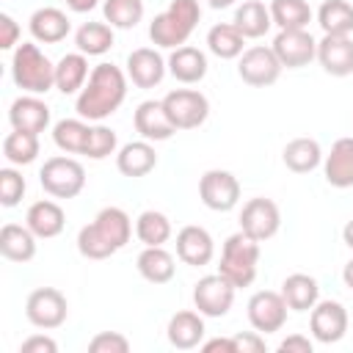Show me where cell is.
<instances>
[{"instance_id":"39","label":"cell","mask_w":353,"mask_h":353,"mask_svg":"<svg viewBox=\"0 0 353 353\" xmlns=\"http://www.w3.org/2000/svg\"><path fill=\"white\" fill-rule=\"evenodd\" d=\"M135 234L143 245H163L171 237V221L157 210H143L135 221Z\"/></svg>"},{"instance_id":"12","label":"cell","mask_w":353,"mask_h":353,"mask_svg":"<svg viewBox=\"0 0 353 353\" xmlns=\"http://www.w3.org/2000/svg\"><path fill=\"white\" fill-rule=\"evenodd\" d=\"M287 301L281 292L273 290H259L248 298V323L259 334H273L281 331L287 323Z\"/></svg>"},{"instance_id":"27","label":"cell","mask_w":353,"mask_h":353,"mask_svg":"<svg viewBox=\"0 0 353 353\" xmlns=\"http://www.w3.org/2000/svg\"><path fill=\"white\" fill-rule=\"evenodd\" d=\"M138 273L152 284H168L176 273V265L163 245H146L138 254Z\"/></svg>"},{"instance_id":"42","label":"cell","mask_w":353,"mask_h":353,"mask_svg":"<svg viewBox=\"0 0 353 353\" xmlns=\"http://www.w3.org/2000/svg\"><path fill=\"white\" fill-rule=\"evenodd\" d=\"M116 132L110 130V127H105V124H97V127H91V135H88V146H85V157H91V160H105V157H110L113 152H116Z\"/></svg>"},{"instance_id":"29","label":"cell","mask_w":353,"mask_h":353,"mask_svg":"<svg viewBox=\"0 0 353 353\" xmlns=\"http://www.w3.org/2000/svg\"><path fill=\"white\" fill-rule=\"evenodd\" d=\"M88 80V61L83 52H66L55 63V88L61 94H77L83 91Z\"/></svg>"},{"instance_id":"4","label":"cell","mask_w":353,"mask_h":353,"mask_svg":"<svg viewBox=\"0 0 353 353\" xmlns=\"http://www.w3.org/2000/svg\"><path fill=\"white\" fill-rule=\"evenodd\" d=\"M256 262H259V240L248 237L243 229L229 234L221 251V265L218 273L232 281L237 290L240 287H251L256 279Z\"/></svg>"},{"instance_id":"40","label":"cell","mask_w":353,"mask_h":353,"mask_svg":"<svg viewBox=\"0 0 353 353\" xmlns=\"http://www.w3.org/2000/svg\"><path fill=\"white\" fill-rule=\"evenodd\" d=\"M102 14L105 22H110V28L130 30L143 19V0H105Z\"/></svg>"},{"instance_id":"15","label":"cell","mask_w":353,"mask_h":353,"mask_svg":"<svg viewBox=\"0 0 353 353\" xmlns=\"http://www.w3.org/2000/svg\"><path fill=\"white\" fill-rule=\"evenodd\" d=\"M165 69H168V61H163V55L152 47H138L127 55V77L138 88L160 85V80L165 77Z\"/></svg>"},{"instance_id":"14","label":"cell","mask_w":353,"mask_h":353,"mask_svg":"<svg viewBox=\"0 0 353 353\" xmlns=\"http://www.w3.org/2000/svg\"><path fill=\"white\" fill-rule=\"evenodd\" d=\"M312 336L323 345H334L347 331V309L339 301H317L309 314Z\"/></svg>"},{"instance_id":"13","label":"cell","mask_w":353,"mask_h":353,"mask_svg":"<svg viewBox=\"0 0 353 353\" xmlns=\"http://www.w3.org/2000/svg\"><path fill=\"white\" fill-rule=\"evenodd\" d=\"M273 52L281 61V66L287 69H301L306 63H312V58H317V41L312 39V33L306 28L301 30H279V36L273 39Z\"/></svg>"},{"instance_id":"17","label":"cell","mask_w":353,"mask_h":353,"mask_svg":"<svg viewBox=\"0 0 353 353\" xmlns=\"http://www.w3.org/2000/svg\"><path fill=\"white\" fill-rule=\"evenodd\" d=\"M317 61L331 77L353 74V39L350 36H323L317 41Z\"/></svg>"},{"instance_id":"22","label":"cell","mask_w":353,"mask_h":353,"mask_svg":"<svg viewBox=\"0 0 353 353\" xmlns=\"http://www.w3.org/2000/svg\"><path fill=\"white\" fill-rule=\"evenodd\" d=\"M69 17L61 11V8H52V6H44L39 11H33L30 17V36L41 44H58L69 36Z\"/></svg>"},{"instance_id":"36","label":"cell","mask_w":353,"mask_h":353,"mask_svg":"<svg viewBox=\"0 0 353 353\" xmlns=\"http://www.w3.org/2000/svg\"><path fill=\"white\" fill-rule=\"evenodd\" d=\"M88 135H91V127L83 119H61L52 127L55 146L61 152H69V154H83L88 146Z\"/></svg>"},{"instance_id":"34","label":"cell","mask_w":353,"mask_h":353,"mask_svg":"<svg viewBox=\"0 0 353 353\" xmlns=\"http://www.w3.org/2000/svg\"><path fill=\"white\" fill-rule=\"evenodd\" d=\"M243 44H245V36L234 28V22H221V25H212L210 33H207V47L212 55L229 61V58H240L243 55Z\"/></svg>"},{"instance_id":"41","label":"cell","mask_w":353,"mask_h":353,"mask_svg":"<svg viewBox=\"0 0 353 353\" xmlns=\"http://www.w3.org/2000/svg\"><path fill=\"white\" fill-rule=\"evenodd\" d=\"M77 251L85 259H108L110 254H116V248L99 234V229L94 226V221L77 232Z\"/></svg>"},{"instance_id":"51","label":"cell","mask_w":353,"mask_h":353,"mask_svg":"<svg viewBox=\"0 0 353 353\" xmlns=\"http://www.w3.org/2000/svg\"><path fill=\"white\" fill-rule=\"evenodd\" d=\"M342 240H345L347 248H353V221L345 223V229H342Z\"/></svg>"},{"instance_id":"28","label":"cell","mask_w":353,"mask_h":353,"mask_svg":"<svg viewBox=\"0 0 353 353\" xmlns=\"http://www.w3.org/2000/svg\"><path fill=\"white\" fill-rule=\"evenodd\" d=\"M281 295L292 312H309L320 301V287H317V279H312L306 273H292L284 279Z\"/></svg>"},{"instance_id":"6","label":"cell","mask_w":353,"mask_h":353,"mask_svg":"<svg viewBox=\"0 0 353 353\" xmlns=\"http://www.w3.org/2000/svg\"><path fill=\"white\" fill-rule=\"evenodd\" d=\"M160 102H163V108H165V113L176 130H196L210 116L207 97L201 91H193V88H174Z\"/></svg>"},{"instance_id":"53","label":"cell","mask_w":353,"mask_h":353,"mask_svg":"<svg viewBox=\"0 0 353 353\" xmlns=\"http://www.w3.org/2000/svg\"><path fill=\"white\" fill-rule=\"evenodd\" d=\"M207 3H210L212 8H229V6L234 3V0H207Z\"/></svg>"},{"instance_id":"8","label":"cell","mask_w":353,"mask_h":353,"mask_svg":"<svg viewBox=\"0 0 353 353\" xmlns=\"http://www.w3.org/2000/svg\"><path fill=\"white\" fill-rule=\"evenodd\" d=\"M66 314H69V303H66L63 292L55 287H39L25 301V317L36 328H44V331L63 325Z\"/></svg>"},{"instance_id":"32","label":"cell","mask_w":353,"mask_h":353,"mask_svg":"<svg viewBox=\"0 0 353 353\" xmlns=\"http://www.w3.org/2000/svg\"><path fill=\"white\" fill-rule=\"evenodd\" d=\"M281 157H284V165H287L290 171H295V174H309V171H314V168L320 165L323 149H320V143H317L314 138H292V141L284 146Z\"/></svg>"},{"instance_id":"49","label":"cell","mask_w":353,"mask_h":353,"mask_svg":"<svg viewBox=\"0 0 353 353\" xmlns=\"http://www.w3.org/2000/svg\"><path fill=\"white\" fill-rule=\"evenodd\" d=\"M201 350L204 353H215V350H223V353H237V347H234V339L229 336V339H210V342H204L201 345Z\"/></svg>"},{"instance_id":"24","label":"cell","mask_w":353,"mask_h":353,"mask_svg":"<svg viewBox=\"0 0 353 353\" xmlns=\"http://www.w3.org/2000/svg\"><path fill=\"white\" fill-rule=\"evenodd\" d=\"M201 317H204L201 312H190V309L176 312L168 320V328H165L168 342L176 350H190V347L201 345V339H204V320Z\"/></svg>"},{"instance_id":"44","label":"cell","mask_w":353,"mask_h":353,"mask_svg":"<svg viewBox=\"0 0 353 353\" xmlns=\"http://www.w3.org/2000/svg\"><path fill=\"white\" fill-rule=\"evenodd\" d=\"M91 353H127L130 350V339L119 331H102L88 342Z\"/></svg>"},{"instance_id":"45","label":"cell","mask_w":353,"mask_h":353,"mask_svg":"<svg viewBox=\"0 0 353 353\" xmlns=\"http://www.w3.org/2000/svg\"><path fill=\"white\" fill-rule=\"evenodd\" d=\"M19 353H58V342L44 334H33L19 345Z\"/></svg>"},{"instance_id":"3","label":"cell","mask_w":353,"mask_h":353,"mask_svg":"<svg viewBox=\"0 0 353 353\" xmlns=\"http://www.w3.org/2000/svg\"><path fill=\"white\" fill-rule=\"evenodd\" d=\"M11 77L28 94H47L55 88V63L30 41H22L11 58Z\"/></svg>"},{"instance_id":"2","label":"cell","mask_w":353,"mask_h":353,"mask_svg":"<svg viewBox=\"0 0 353 353\" xmlns=\"http://www.w3.org/2000/svg\"><path fill=\"white\" fill-rule=\"evenodd\" d=\"M199 19H201L199 0H171L168 8L152 19L149 39L157 47L176 50V47H182L190 39V33L196 30Z\"/></svg>"},{"instance_id":"11","label":"cell","mask_w":353,"mask_h":353,"mask_svg":"<svg viewBox=\"0 0 353 353\" xmlns=\"http://www.w3.org/2000/svg\"><path fill=\"white\" fill-rule=\"evenodd\" d=\"M279 226H281V212H279V204L276 201H270L265 196H256V199H248L243 204L240 229L248 237L265 243V240H270L279 232Z\"/></svg>"},{"instance_id":"23","label":"cell","mask_w":353,"mask_h":353,"mask_svg":"<svg viewBox=\"0 0 353 353\" xmlns=\"http://www.w3.org/2000/svg\"><path fill=\"white\" fill-rule=\"evenodd\" d=\"M154 165H157V154H154V146L149 141H130L116 154V168L130 179L146 176Z\"/></svg>"},{"instance_id":"20","label":"cell","mask_w":353,"mask_h":353,"mask_svg":"<svg viewBox=\"0 0 353 353\" xmlns=\"http://www.w3.org/2000/svg\"><path fill=\"white\" fill-rule=\"evenodd\" d=\"M25 226L41 237V240H50V237H58L66 226V215L61 210V204L50 201V199H41V201H33L28 207V215H25Z\"/></svg>"},{"instance_id":"35","label":"cell","mask_w":353,"mask_h":353,"mask_svg":"<svg viewBox=\"0 0 353 353\" xmlns=\"http://www.w3.org/2000/svg\"><path fill=\"white\" fill-rule=\"evenodd\" d=\"M74 44L83 55H105L113 47V28L108 22H83L74 33Z\"/></svg>"},{"instance_id":"37","label":"cell","mask_w":353,"mask_h":353,"mask_svg":"<svg viewBox=\"0 0 353 353\" xmlns=\"http://www.w3.org/2000/svg\"><path fill=\"white\" fill-rule=\"evenodd\" d=\"M268 8L279 30H301L312 22V8L306 0H273Z\"/></svg>"},{"instance_id":"52","label":"cell","mask_w":353,"mask_h":353,"mask_svg":"<svg viewBox=\"0 0 353 353\" xmlns=\"http://www.w3.org/2000/svg\"><path fill=\"white\" fill-rule=\"evenodd\" d=\"M342 281H345V287L353 290V259L345 265V270H342Z\"/></svg>"},{"instance_id":"26","label":"cell","mask_w":353,"mask_h":353,"mask_svg":"<svg viewBox=\"0 0 353 353\" xmlns=\"http://www.w3.org/2000/svg\"><path fill=\"white\" fill-rule=\"evenodd\" d=\"M0 254L11 262H30L36 256V234L28 226L6 223L0 229Z\"/></svg>"},{"instance_id":"10","label":"cell","mask_w":353,"mask_h":353,"mask_svg":"<svg viewBox=\"0 0 353 353\" xmlns=\"http://www.w3.org/2000/svg\"><path fill=\"white\" fill-rule=\"evenodd\" d=\"M234 290L237 287L221 273L201 276L193 287V303L204 317H223L234 303Z\"/></svg>"},{"instance_id":"48","label":"cell","mask_w":353,"mask_h":353,"mask_svg":"<svg viewBox=\"0 0 353 353\" xmlns=\"http://www.w3.org/2000/svg\"><path fill=\"white\" fill-rule=\"evenodd\" d=\"M279 353H312V342L303 334H292L279 342Z\"/></svg>"},{"instance_id":"7","label":"cell","mask_w":353,"mask_h":353,"mask_svg":"<svg viewBox=\"0 0 353 353\" xmlns=\"http://www.w3.org/2000/svg\"><path fill=\"white\" fill-rule=\"evenodd\" d=\"M281 61L276 58L273 47H265V44H254L248 50H243L240 61H237V74L243 83L254 85V88H265V85H273L281 74Z\"/></svg>"},{"instance_id":"43","label":"cell","mask_w":353,"mask_h":353,"mask_svg":"<svg viewBox=\"0 0 353 353\" xmlns=\"http://www.w3.org/2000/svg\"><path fill=\"white\" fill-rule=\"evenodd\" d=\"M25 196V176L17 168H0V204L17 207Z\"/></svg>"},{"instance_id":"50","label":"cell","mask_w":353,"mask_h":353,"mask_svg":"<svg viewBox=\"0 0 353 353\" xmlns=\"http://www.w3.org/2000/svg\"><path fill=\"white\" fill-rule=\"evenodd\" d=\"M97 3H99V0H66V6H69L74 14H85V11L97 8Z\"/></svg>"},{"instance_id":"16","label":"cell","mask_w":353,"mask_h":353,"mask_svg":"<svg viewBox=\"0 0 353 353\" xmlns=\"http://www.w3.org/2000/svg\"><path fill=\"white\" fill-rule=\"evenodd\" d=\"M176 256L185 265H193V268L210 265L212 256H215L212 234L204 226H193V223L190 226H182L179 234H176Z\"/></svg>"},{"instance_id":"30","label":"cell","mask_w":353,"mask_h":353,"mask_svg":"<svg viewBox=\"0 0 353 353\" xmlns=\"http://www.w3.org/2000/svg\"><path fill=\"white\" fill-rule=\"evenodd\" d=\"M94 226L99 229V234L119 251L130 243V234H132V223H130V215L121 210V207H105L97 212L94 218Z\"/></svg>"},{"instance_id":"25","label":"cell","mask_w":353,"mask_h":353,"mask_svg":"<svg viewBox=\"0 0 353 353\" xmlns=\"http://www.w3.org/2000/svg\"><path fill=\"white\" fill-rule=\"evenodd\" d=\"M168 72L179 83H188V85L190 83H199L207 74V55L201 50L190 47V44H182V47L171 50V55H168Z\"/></svg>"},{"instance_id":"21","label":"cell","mask_w":353,"mask_h":353,"mask_svg":"<svg viewBox=\"0 0 353 353\" xmlns=\"http://www.w3.org/2000/svg\"><path fill=\"white\" fill-rule=\"evenodd\" d=\"M325 182L331 188H353V138L334 141L323 163Z\"/></svg>"},{"instance_id":"47","label":"cell","mask_w":353,"mask_h":353,"mask_svg":"<svg viewBox=\"0 0 353 353\" xmlns=\"http://www.w3.org/2000/svg\"><path fill=\"white\" fill-rule=\"evenodd\" d=\"M234 347L237 353H262L265 350V339L259 336V331H248V334H234Z\"/></svg>"},{"instance_id":"38","label":"cell","mask_w":353,"mask_h":353,"mask_svg":"<svg viewBox=\"0 0 353 353\" xmlns=\"http://www.w3.org/2000/svg\"><path fill=\"white\" fill-rule=\"evenodd\" d=\"M3 154L11 165H28L39 157V135L36 132H22L14 130L3 141Z\"/></svg>"},{"instance_id":"9","label":"cell","mask_w":353,"mask_h":353,"mask_svg":"<svg viewBox=\"0 0 353 353\" xmlns=\"http://www.w3.org/2000/svg\"><path fill=\"white\" fill-rule=\"evenodd\" d=\"M199 196H201L204 207H210L215 212H229L240 201V182L232 171L210 168L199 179Z\"/></svg>"},{"instance_id":"19","label":"cell","mask_w":353,"mask_h":353,"mask_svg":"<svg viewBox=\"0 0 353 353\" xmlns=\"http://www.w3.org/2000/svg\"><path fill=\"white\" fill-rule=\"evenodd\" d=\"M8 121L14 130H22V132H44L50 127V108L47 102H41L36 94H28V97H17L8 108Z\"/></svg>"},{"instance_id":"46","label":"cell","mask_w":353,"mask_h":353,"mask_svg":"<svg viewBox=\"0 0 353 353\" xmlns=\"http://www.w3.org/2000/svg\"><path fill=\"white\" fill-rule=\"evenodd\" d=\"M19 39V25L14 22V17L0 14V50H14Z\"/></svg>"},{"instance_id":"33","label":"cell","mask_w":353,"mask_h":353,"mask_svg":"<svg viewBox=\"0 0 353 353\" xmlns=\"http://www.w3.org/2000/svg\"><path fill=\"white\" fill-rule=\"evenodd\" d=\"M317 25L328 36H350L353 33V6L347 0H325L317 8Z\"/></svg>"},{"instance_id":"1","label":"cell","mask_w":353,"mask_h":353,"mask_svg":"<svg viewBox=\"0 0 353 353\" xmlns=\"http://www.w3.org/2000/svg\"><path fill=\"white\" fill-rule=\"evenodd\" d=\"M127 97V74L113 63H97L88 74V83L77 94L74 110L80 119L102 121L121 108Z\"/></svg>"},{"instance_id":"5","label":"cell","mask_w":353,"mask_h":353,"mask_svg":"<svg viewBox=\"0 0 353 353\" xmlns=\"http://www.w3.org/2000/svg\"><path fill=\"white\" fill-rule=\"evenodd\" d=\"M41 188L55 199H74L85 188V168L74 157H50L39 171Z\"/></svg>"},{"instance_id":"31","label":"cell","mask_w":353,"mask_h":353,"mask_svg":"<svg viewBox=\"0 0 353 353\" xmlns=\"http://www.w3.org/2000/svg\"><path fill=\"white\" fill-rule=\"evenodd\" d=\"M273 17L270 8L262 0H245L237 11H234V28L245 36V39H259L270 30Z\"/></svg>"},{"instance_id":"18","label":"cell","mask_w":353,"mask_h":353,"mask_svg":"<svg viewBox=\"0 0 353 353\" xmlns=\"http://www.w3.org/2000/svg\"><path fill=\"white\" fill-rule=\"evenodd\" d=\"M132 124H135V132L143 141H168L176 132V127L171 124L163 102H154V99H146L135 108Z\"/></svg>"}]
</instances>
